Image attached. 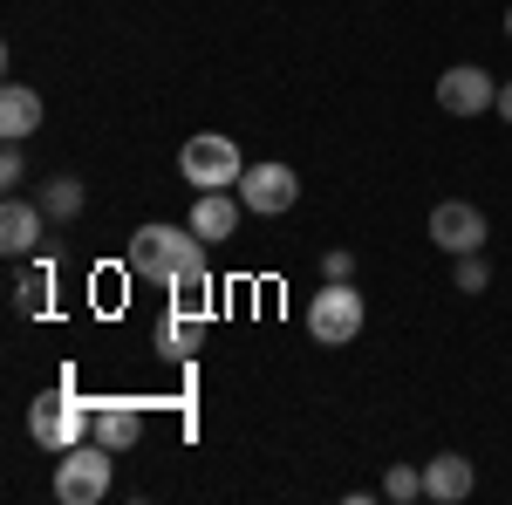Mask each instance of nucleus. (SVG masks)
<instances>
[{
  "label": "nucleus",
  "instance_id": "1",
  "mask_svg": "<svg viewBox=\"0 0 512 505\" xmlns=\"http://www.w3.org/2000/svg\"><path fill=\"white\" fill-rule=\"evenodd\" d=\"M130 273L192 294V287L212 280V273H205V239H198L192 226H144V233L130 239Z\"/></svg>",
  "mask_w": 512,
  "mask_h": 505
},
{
  "label": "nucleus",
  "instance_id": "4",
  "mask_svg": "<svg viewBox=\"0 0 512 505\" xmlns=\"http://www.w3.org/2000/svg\"><path fill=\"white\" fill-rule=\"evenodd\" d=\"M178 171H185V185H198V192H226V185H239V178H246L239 144H233V137H219V130L192 137V144L178 151Z\"/></svg>",
  "mask_w": 512,
  "mask_h": 505
},
{
  "label": "nucleus",
  "instance_id": "14",
  "mask_svg": "<svg viewBox=\"0 0 512 505\" xmlns=\"http://www.w3.org/2000/svg\"><path fill=\"white\" fill-rule=\"evenodd\" d=\"M158 349L171 355V362L198 355V349H205V314H171V321L158 328Z\"/></svg>",
  "mask_w": 512,
  "mask_h": 505
},
{
  "label": "nucleus",
  "instance_id": "16",
  "mask_svg": "<svg viewBox=\"0 0 512 505\" xmlns=\"http://www.w3.org/2000/svg\"><path fill=\"white\" fill-rule=\"evenodd\" d=\"M383 499H390V505H417V499H424V471L396 465L390 478H383Z\"/></svg>",
  "mask_w": 512,
  "mask_h": 505
},
{
  "label": "nucleus",
  "instance_id": "17",
  "mask_svg": "<svg viewBox=\"0 0 512 505\" xmlns=\"http://www.w3.org/2000/svg\"><path fill=\"white\" fill-rule=\"evenodd\" d=\"M485 280H492L485 253H458V294H485Z\"/></svg>",
  "mask_w": 512,
  "mask_h": 505
},
{
  "label": "nucleus",
  "instance_id": "8",
  "mask_svg": "<svg viewBox=\"0 0 512 505\" xmlns=\"http://www.w3.org/2000/svg\"><path fill=\"white\" fill-rule=\"evenodd\" d=\"M431 239L444 253H478V246H485V212L465 205V198H444L431 212Z\"/></svg>",
  "mask_w": 512,
  "mask_h": 505
},
{
  "label": "nucleus",
  "instance_id": "20",
  "mask_svg": "<svg viewBox=\"0 0 512 505\" xmlns=\"http://www.w3.org/2000/svg\"><path fill=\"white\" fill-rule=\"evenodd\" d=\"M355 273V253H328V280H349Z\"/></svg>",
  "mask_w": 512,
  "mask_h": 505
},
{
  "label": "nucleus",
  "instance_id": "15",
  "mask_svg": "<svg viewBox=\"0 0 512 505\" xmlns=\"http://www.w3.org/2000/svg\"><path fill=\"white\" fill-rule=\"evenodd\" d=\"M41 212H48V219H76V212H82V185L69 178V171H62V178H48V192H41Z\"/></svg>",
  "mask_w": 512,
  "mask_h": 505
},
{
  "label": "nucleus",
  "instance_id": "18",
  "mask_svg": "<svg viewBox=\"0 0 512 505\" xmlns=\"http://www.w3.org/2000/svg\"><path fill=\"white\" fill-rule=\"evenodd\" d=\"M41 301H48V273H28V280L14 287V308H21V314H41Z\"/></svg>",
  "mask_w": 512,
  "mask_h": 505
},
{
  "label": "nucleus",
  "instance_id": "19",
  "mask_svg": "<svg viewBox=\"0 0 512 505\" xmlns=\"http://www.w3.org/2000/svg\"><path fill=\"white\" fill-rule=\"evenodd\" d=\"M28 178V164H21V144H7V157H0V185H21Z\"/></svg>",
  "mask_w": 512,
  "mask_h": 505
},
{
  "label": "nucleus",
  "instance_id": "7",
  "mask_svg": "<svg viewBox=\"0 0 512 505\" xmlns=\"http://www.w3.org/2000/svg\"><path fill=\"white\" fill-rule=\"evenodd\" d=\"M239 198H246V212L274 219V212H294V198H301V178H294L287 164H253V171L239 178Z\"/></svg>",
  "mask_w": 512,
  "mask_h": 505
},
{
  "label": "nucleus",
  "instance_id": "10",
  "mask_svg": "<svg viewBox=\"0 0 512 505\" xmlns=\"http://www.w3.org/2000/svg\"><path fill=\"white\" fill-rule=\"evenodd\" d=\"M35 130H41V96L28 82H7V89H0V137L21 144V137H35Z\"/></svg>",
  "mask_w": 512,
  "mask_h": 505
},
{
  "label": "nucleus",
  "instance_id": "6",
  "mask_svg": "<svg viewBox=\"0 0 512 505\" xmlns=\"http://www.w3.org/2000/svg\"><path fill=\"white\" fill-rule=\"evenodd\" d=\"M492 103H499V82L478 62H458V69L437 76V110H451V117H485Z\"/></svg>",
  "mask_w": 512,
  "mask_h": 505
},
{
  "label": "nucleus",
  "instance_id": "12",
  "mask_svg": "<svg viewBox=\"0 0 512 505\" xmlns=\"http://www.w3.org/2000/svg\"><path fill=\"white\" fill-rule=\"evenodd\" d=\"M233 226H239V205L226 192H198V205H192V233L205 239V246H219V239H233Z\"/></svg>",
  "mask_w": 512,
  "mask_h": 505
},
{
  "label": "nucleus",
  "instance_id": "13",
  "mask_svg": "<svg viewBox=\"0 0 512 505\" xmlns=\"http://www.w3.org/2000/svg\"><path fill=\"white\" fill-rule=\"evenodd\" d=\"M35 239H41V212L28 198H7L0 205V246L7 253H35Z\"/></svg>",
  "mask_w": 512,
  "mask_h": 505
},
{
  "label": "nucleus",
  "instance_id": "2",
  "mask_svg": "<svg viewBox=\"0 0 512 505\" xmlns=\"http://www.w3.org/2000/svg\"><path fill=\"white\" fill-rule=\"evenodd\" d=\"M89 424H96V403H76L69 389H48V396H35V410H28V430H35L41 451H76V444H89Z\"/></svg>",
  "mask_w": 512,
  "mask_h": 505
},
{
  "label": "nucleus",
  "instance_id": "3",
  "mask_svg": "<svg viewBox=\"0 0 512 505\" xmlns=\"http://www.w3.org/2000/svg\"><path fill=\"white\" fill-rule=\"evenodd\" d=\"M362 321H369V308H362V294H355L349 280H328L308 301V335H315L321 349H349L355 335H362Z\"/></svg>",
  "mask_w": 512,
  "mask_h": 505
},
{
  "label": "nucleus",
  "instance_id": "11",
  "mask_svg": "<svg viewBox=\"0 0 512 505\" xmlns=\"http://www.w3.org/2000/svg\"><path fill=\"white\" fill-rule=\"evenodd\" d=\"M89 437H96V444H110V451H130V444L144 437V410H130V403H96Z\"/></svg>",
  "mask_w": 512,
  "mask_h": 505
},
{
  "label": "nucleus",
  "instance_id": "5",
  "mask_svg": "<svg viewBox=\"0 0 512 505\" xmlns=\"http://www.w3.org/2000/svg\"><path fill=\"white\" fill-rule=\"evenodd\" d=\"M110 444H76V451H62V465H55V499L62 505H96L103 492H110Z\"/></svg>",
  "mask_w": 512,
  "mask_h": 505
},
{
  "label": "nucleus",
  "instance_id": "22",
  "mask_svg": "<svg viewBox=\"0 0 512 505\" xmlns=\"http://www.w3.org/2000/svg\"><path fill=\"white\" fill-rule=\"evenodd\" d=\"M506 35H512V7H506Z\"/></svg>",
  "mask_w": 512,
  "mask_h": 505
},
{
  "label": "nucleus",
  "instance_id": "9",
  "mask_svg": "<svg viewBox=\"0 0 512 505\" xmlns=\"http://www.w3.org/2000/svg\"><path fill=\"white\" fill-rule=\"evenodd\" d=\"M424 499H437V505L472 499V458H458V451L431 458V465H424Z\"/></svg>",
  "mask_w": 512,
  "mask_h": 505
},
{
  "label": "nucleus",
  "instance_id": "21",
  "mask_svg": "<svg viewBox=\"0 0 512 505\" xmlns=\"http://www.w3.org/2000/svg\"><path fill=\"white\" fill-rule=\"evenodd\" d=\"M492 110H499V117L512 123V82H499V103H492Z\"/></svg>",
  "mask_w": 512,
  "mask_h": 505
}]
</instances>
